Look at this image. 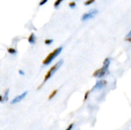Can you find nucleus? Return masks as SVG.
Segmentation results:
<instances>
[{"instance_id": "obj_1", "label": "nucleus", "mask_w": 131, "mask_h": 130, "mask_svg": "<svg viewBox=\"0 0 131 130\" xmlns=\"http://www.w3.org/2000/svg\"><path fill=\"white\" fill-rule=\"evenodd\" d=\"M110 64H111V60H110V58H106V59L104 60V61L103 67H102L101 68L97 70L94 73L93 76L95 77H98V78H101V77H104V76L106 74V73L107 72V70H108V67H109Z\"/></svg>"}, {"instance_id": "obj_2", "label": "nucleus", "mask_w": 131, "mask_h": 130, "mask_svg": "<svg viewBox=\"0 0 131 130\" xmlns=\"http://www.w3.org/2000/svg\"><path fill=\"white\" fill-rule=\"evenodd\" d=\"M61 51H62V48L61 47H59V48H56L55 50H54L51 53H50L47 57H46V58L44 60V61H43V64H45V65H48V64H49L61 52Z\"/></svg>"}, {"instance_id": "obj_3", "label": "nucleus", "mask_w": 131, "mask_h": 130, "mask_svg": "<svg viewBox=\"0 0 131 130\" xmlns=\"http://www.w3.org/2000/svg\"><path fill=\"white\" fill-rule=\"evenodd\" d=\"M62 64H63V61H59L58 63H56L53 67H51V69L47 72V74H46V75H45V80H44V83L45 82H46L58 69H59V67L62 65Z\"/></svg>"}, {"instance_id": "obj_4", "label": "nucleus", "mask_w": 131, "mask_h": 130, "mask_svg": "<svg viewBox=\"0 0 131 130\" xmlns=\"http://www.w3.org/2000/svg\"><path fill=\"white\" fill-rule=\"evenodd\" d=\"M97 12H98V11H97V9H94V10L91 11H89V12L84 13V14L82 15V17H81V21H88V20H89V19L94 18V17L97 14Z\"/></svg>"}, {"instance_id": "obj_5", "label": "nucleus", "mask_w": 131, "mask_h": 130, "mask_svg": "<svg viewBox=\"0 0 131 130\" xmlns=\"http://www.w3.org/2000/svg\"><path fill=\"white\" fill-rule=\"evenodd\" d=\"M27 94H28V91H25V92L22 93L21 94H20L19 96L15 97L11 101V104H15V103H18L21 102L23 99H25V97L27 96Z\"/></svg>"}, {"instance_id": "obj_6", "label": "nucleus", "mask_w": 131, "mask_h": 130, "mask_svg": "<svg viewBox=\"0 0 131 130\" xmlns=\"http://www.w3.org/2000/svg\"><path fill=\"white\" fill-rule=\"evenodd\" d=\"M107 81L106 80H99L96 83V84L94 85V87L92 88V90H95V89H101L104 87H105L107 85Z\"/></svg>"}, {"instance_id": "obj_7", "label": "nucleus", "mask_w": 131, "mask_h": 130, "mask_svg": "<svg viewBox=\"0 0 131 130\" xmlns=\"http://www.w3.org/2000/svg\"><path fill=\"white\" fill-rule=\"evenodd\" d=\"M35 40H36V38H35V34H34V33H31V34L29 35V37H28V42H29L30 44H34L35 43Z\"/></svg>"}, {"instance_id": "obj_8", "label": "nucleus", "mask_w": 131, "mask_h": 130, "mask_svg": "<svg viewBox=\"0 0 131 130\" xmlns=\"http://www.w3.org/2000/svg\"><path fill=\"white\" fill-rule=\"evenodd\" d=\"M57 93H58V90H53L52 91V93H51V95L48 97V100H51L56 94H57Z\"/></svg>"}, {"instance_id": "obj_9", "label": "nucleus", "mask_w": 131, "mask_h": 130, "mask_svg": "<svg viewBox=\"0 0 131 130\" xmlns=\"http://www.w3.org/2000/svg\"><path fill=\"white\" fill-rule=\"evenodd\" d=\"M8 52L9 53V54H16V50L15 49V48H9L8 49Z\"/></svg>"}, {"instance_id": "obj_10", "label": "nucleus", "mask_w": 131, "mask_h": 130, "mask_svg": "<svg viewBox=\"0 0 131 130\" xmlns=\"http://www.w3.org/2000/svg\"><path fill=\"white\" fill-rule=\"evenodd\" d=\"M62 1H63V0H56V1L54 2V7L55 8H58L59 5L61 3V2H62Z\"/></svg>"}, {"instance_id": "obj_11", "label": "nucleus", "mask_w": 131, "mask_h": 130, "mask_svg": "<svg viewBox=\"0 0 131 130\" xmlns=\"http://www.w3.org/2000/svg\"><path fill=\"white\" fill-rule=\"evenodd\" d=\"M95 2V0H87L86 2H84V5H89L92 3H94Z\"/></svg>"}, {"instance_id": "obj_12", "label": "nucleus", "mask_w": 131, "mask_h": 130, "mask_svg": "<svg viewBox=\"0 0 131 130\" xmlns=\"http://www.w3.org/2000/svg\"><path fill=\"white\" fill-rule=\"evenodd\" d=\"M8 92H9V89L6 90V92L5 93V96H4V100L6 101L8 100Z\"/></svg>"}, {"instance_id": "obj_13", "label": "nucleus", "mask_w": 131, "mask_h": 130, "mask_svg": "<svg viewBox=\"0 0 131 130\" xmlns=\"http://www.w3.org/2000/svg\"><path fill=\"white\" fill-rule=\"evenodd\" d=\"M52 42H53V39H46V40L45 41V44H47V45L51 44Z\"/></svg>"}, {"instance_id": "obj_14", "label": "nucleus", "mask_w": 131, "mask_h": 130, "mask_svg": "<svg viewBox=\"0 0 131 130\" xmlns=\"http://www.w3.org/2000/svg\"><path fill=\"white\" fill-rule=\"evenodd\" d=\"M75 6H76V3H75L74 2H70V3H69V7H70V8H74Z\"/></svg>"}, {"instance_id": "obj_15", "label": "nucleus", "mask_w": 131, "mask_h": 130, "mask_svg": "<svg viewBox=\"0 0 131 130\" xmlns=\"http://www.w3.org/2000/svg\"><path fill=\"white\" fill-rule=\"evenodd\" d=\"M47 2H48V0H41V1L40 2V3H39V5H40V6H41V5H45Z\"/></svg>"}, {"instance_id": "obj_16", "label": "nucleus", "mask_w": 131, "mask_h": 130, "mask_svg": "<svg viewBox=\"0 0 131 130\" xmlns=\"http://www.w3.org/2000/svg\"><path fill=\"white\" fill-rule=\"evenodd\" d=\"M73 126H74V124H73V123L70 124V125H69V126L67 128V129L66 130H71L72 129V128H73Z\"/></svg>"}, {"instance_id": "obj_17", "label": "nucleus", "mask_w": 131, "mask_h": 130, "mask_svg": "<svg viewBox=\"0 0 131 130\" xmlns=\"http://www.w3.org/2000/svg\"><path fill=\"white\" fill-rule=\"evenodd\" d=\"M88 95H89V91H88V92H87V93L85 94V97H84V100H86L88 99Z\"/></svg>"}, {"instance_id": "obj_18", "label": "nucleus", "mask_w": 131, "mask_h": 130, "mask_svg": "<svg viewBox=\"0 0 131 130\" xmlns=\"http://www.w3.org/2000/svg\"><path fill=\"white\" fill-rule=\"evenodd\" d=\"M18 73H19L21 75H24V74H25V72H23L21 70H18Z\"/></svg>"}, {"instance_id": "obj_19", "label": "nucleus", "mask_w": 131, "mask_h": 130, "mask_svg": "<svg viewBox=\"0 0 131 130\" xmlns=\"http://www.w3.org/2000/svg\"><path fill=\"white\" fill-rule=\"evenodd\" d=\"M130 37H131V31L127 34V37H126V38H130Z\"/></svg>"}]
</instances>
